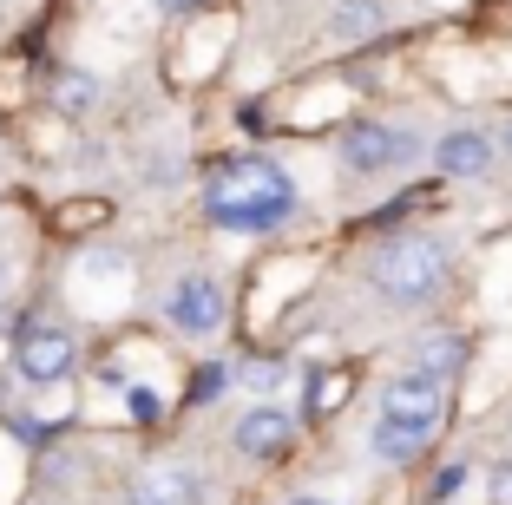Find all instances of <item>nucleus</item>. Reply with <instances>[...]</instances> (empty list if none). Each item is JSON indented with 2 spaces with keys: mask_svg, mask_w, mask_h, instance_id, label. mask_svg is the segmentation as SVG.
<instances>
[{
  "mask_svg": "<svg viewBox=\"0 0 512 505\" xmlns=\"http://www.w3.org/2000/svg\"><path fill=\"white\" fill-rule=\"evenodd\" d=\"M204 217L230 237H270L276 223L296 217V178L270 158H243L224 164L211 184H204Z\"/></svg>",
  "mask_w": 512,
  "mask_h": 505,
  "instance_id": "nucleus-1",
  "label": "nucleus"
},
{
  "mask_svg": "<svg viewBox=\"0 0 512 505\" xmlns=\"http://www.w3.org/2000/svg\"><path fill=\"white\" fill-rule=\"evenodd\" d=\"M447 276H453V256L434 230H394V237H381L375 256H368V289H375L381 302H394V309L434 302L440 289H447Z\"/></svg>",
  "mask_w": 512,
  "mask_h": 505,
  "instance_id": "nucleus-2",
  "label": "nucleus"
},
{
  "mask_svg": "<svg viewBox=\"0 0 512 505\" xmlns=\"http://www.w3.org/2000/svg\"><path fill=\"white\" fill-rule=\"evenodd\" d=\"M79 368V342L60 322H20L14 328V374L27 387H60Z\"/></svg>",
  "mask_w": 512,
  "mask_h": 505,
  "instance_id": "nucleus-3",
  "label": "nucleus"
},
{
  "mask_svg": "<svg viewBox=\"0 0 512 505\" xmlns=\"http://www.w3.org/2000/svg\"><path fill=\"white\" fill-rule=\"evenodd\" d=\"M165 322L178 328V335H191V342H204V335H217V328L230 322V289L217 283L211 269H184L178 283H171V296H165Z\"/></svg>",
  "mask_w": 512,
  "mask_h": 505,
  "instance_id": "nucleus-4",
  "label": "nucleus"
},
{
  "mask_svg": "<svg viewBox=\"0 0 512 505\" xmlns=\"http://www.w3.org/2000/svg\"><path fill=\"white\" fill-rule=\"evenodd\" d=\"M414 151H421V138L401 132V125H381V119H348V132H342V164H348V171H362V178H375V171H401Z\"/></svg>",
  "mask_w": 512,
  "mask_h": 505,
  "instance_id": "nucleus-5",
  "label": "nucleus"
},
{
  "mask_svg": "<svg viewBox=\"0 0 512 505\" xmlns=\"http://www.w3.org/2000/svg\"><path fill=\"white\" fill-rule=\"evenodd\" d=\"M381 414L407 420V427H421V433H434L440 414H447V381H434V374H421V368L394 374V381H381Z\"/></svg>",
  "mask_w": 512,
  "mask_h": 505,
  "instance_id": "nucleus-6",
  "label": "nucleus"
},
{
  "mask_svg": "<svg viewBox=\"0 0 512 505\" xmlns=\"http://www.w3.org/2000/svg\"><path fill=\"white\" fill-rule=\"evenodd\" d=\"M289 446H296V414L276 401H256L250 414L237 420V453L243 460H283Z\"/></svg>",
  "mask_w": 512,
  "mask_h": 505,
  "instance_id": "nucleus-7",
  "label": "nucleus"
},
{
  "mask_svg": "<svg viewBox=\"0 0 512 505\" xmlns=\"http://www.w3.org/2000/svg\"><path fill=\"white\" fill-rule=\"evenodd\" d=\"M493 158H499V145H493V132H480V125H453V132L434 145L440 178H486Z\"/></svg>",
  "mask_w": 512,
  "mask_h": 505,
  "instance_id": "nucleus-8",
  "label": "nucleus"
},
{
  "mask_svg": "<svg viewBox=\"0 0 512 505\" xmlns=\"http://www.w3.org/2000/svg\"><path fill=\"white\" fill-rule=\"evenodd\" d=\"M197 499H204V479L191 466H151L132 486V505H197Z\"/></svg>",
  "mask_w": 512,
  "mask_h": 505,
  "instance_id": "nucleus-9",
  "label": "nucleus"
},
{
  "mask_svg": "<svg viewBox=\"0 0 512 505\" xmlns=\"http://www.w3.org/2000/svg\"><path fill=\"white\" fill-rule=\"evenodd\" d=\"M407 368L434 374V381H460V374H467V342H460L453 328H427L421 342H414V355H407Z\"/></svg>",
  "mask_w": 512,
  "mask_h": 505,
  "instance_id": "nucleus-10",
  "label": "nucleus"
},
{
  "mask_svg": "<svg viewBox=\"0 0 512 505\" xmlns=\"http://www.w3.org/2000/svg\"><path fill=\"white\" fill-rule=\"evenodd\" d=\"M427 440H434V433L407 427V420H388V414H375V433H368V453H375L381 466H407V460H421V453H427Z\"/></svg>",
  "mask_w": 512,
  "mask_h": 505,
  "instance_id": "nucleus-11",
  "label": "nucleus"
},
{
  "mask_svg": "<svg viewBox=\"0 0 512 505\" xmlns=\"http://www.w3.org/2000/svg\"><path fill=\"white\" fill-rule=\"evenodd\" d=\"M381 27H388L381 0H342L335 7V40H375Z\"/></svg>",
  "mask_w": 512,
  "mask_h": 505,
  "instance_id": "nucleus-12",
  "label": "nucleus"
},
{
  "mask_svg": "<svg viewBox=\"0 0 512 505\" xmlns=\"http://www.w3.org/2000/svg\"><path fill=\"white\" fill-rule=\"evenodd\" d=\"M92 99H99V86H92L86 73H60L53 79V105H60V112H86Z\"/></svg>",
  "mask_w": 512,
  "mask_h": 505,
  "instance_id": "nucleus-13",
  "label": "nucleus"
},
{
  "mask_svg": "<svg viewBox=\"0 0 512 505\" xmlns=\"http://www.w3.org/2000/svg\"><path fill=\"white\" fill-rule=\"evenodd\" d=\"M224 394H230V368H224V361H204V368L191 374V401L211 407V401H224Z\"/></svg>",
  "mask_w": 512,
  "mask_h": 505,
  "instance_id": "nucleus-14",
  "label": "nucleus"
},
{
  "mask_svg": "<svg viewBox=\"0 0 512 505\" xmlns=\"http://www.w3.org/2000/svg\"><path fill=\"white\" fill-rule=\"evenodd\" d=\"M460 486H467V466H440V479L427 486V499H434V505H447V499H453Z\"/></svg>",
  "mask_w": 512,
  "mask_h": 505,
  "instance_id": "nucleus-15",
  "label": "nucleus"
},
{
  "mask_svg": "<svg viewBox=\"0 0 512 505\" xmlns=\"http://www.w3.org/2000/svg\"><path fill=\"white\" fill-rule=\"evenodd\" d=\"M486 499L512 505V460H493V473H486Z\"/></svg>",
  "mask_w": 512,
  "mask_h": 505,
  "instance_id": "nucleus-16",
  "label": "nucleus"
},
{
  "mask_svg": "<svg viewBox=\"0 0 512 505\" xmlns=\"http://www.w3.org/2000/svg\"><path fill=\"white\" fill-rule=\"evenodd\" d=\"M289 505H335V499H309V492H302V499H289Z\"/></svg>",
  "mask_w": 512,
  "mask_h": 505,
  "instance_id": "nucleus-17",
  "label": "nucleus"
},
{
  "mask_svg": "<svg viewBox=\"0 0 512 505\" xmlns=\"http://www.w3.org/2000/svg\"><path fill=\"white\" fill-rule=\"evenodd\" d=\"M151 7H191V0H151Z\"/></svg>",
  "mask_w": 512,
  "mask_h": 505,
  "instance_id": "nucleus-18",
  "label": "nucleus"
},
{
  "mask_svg": "<svg viewBox=\"0 0 512 505\" xmlns=\"http://www.w3.org/2000/svg\"><path fill=\"white\" fill-rule=\"evenodd\" d=\"M506 151H512V125H506Z\"/></svg>",
  "mask_w": 512,
  "mask_h": 505,
  "instance_id": "nucleus-19",
  "label": "nucleus"
},
{
  "mask_svg": "<svg viewBox=\"0 0 512 505\" xmlns=\"http://www.w3.org/2000/svg\"><path fill=\"white\" fill-rule=\"evenodd\" d=\"M0 296H7V276H0Z\"/></svg>",
  "mask_w": 512,
  "mask_h": 505,
  "instance_id": "nucleus-20",
  "label": "nucleus"
}]
</instances>
